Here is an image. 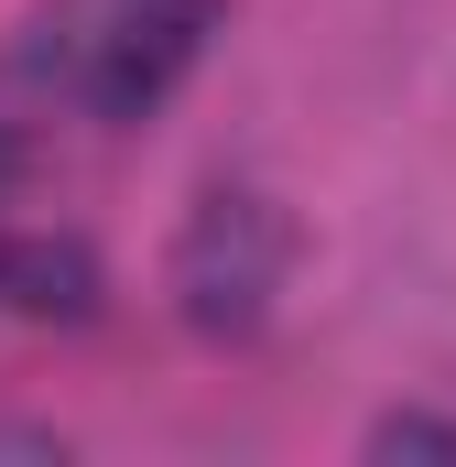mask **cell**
<instances>
[{
	"instance_id": "277c9868",
	"label": "cell",
	"mask_w": 456,
	"mask_h": 467,
	"mask_svg": "<svg viewBox=\"0 0 456 467\" xmlns=\"http://www.w3.org/2000/svg\"><path fill=\"white\" fill-rule=\"evenodd\" d=\"M369 457H446L456 467V424H435V413H391V424L369 435Z\"/></svg>"
},
{
	"instance_id": "6da1fadb",
	"label": "cell",
	"mask_w": 456,
	"mask_h": 467,
	"mask_svg": "<svg viewBox=\"0 0 456 467\" xmlns=\"http://www.w3.org/2000/svg\"><path fill=\"white\" fill-rule=\"evenodd\" d=\"M283 272H294V218L272 196H250V185H218L174 229V305H185L196 337H250L272 316Z\"/></svg>"
},
{
	"instance_id": "7a4b0ae2",
	"label": "cell",
	"mask_w": 456,
	"mask_h": 467,
	"mask_svg": "<svg viewBox=\"0 0 456 467\" xmlns=\"http://www.w3.org/2000/svg\"><path fill=\"white\" fill-rule=\"evenodd\" d=\"M207 33H218V0H130L109 33H88V66H77L88 109H98V119L163 109V99H174V77L207 55Z\"/></svg>"
},
{
	"instance_id": "3957f363",
	"label": "cell",
	"mask_w": 456,
	"mask_h": 467,
	"mask_svg": "<svg viewBox=\"0 0 456 467\" xmlns=\"http://www.w3.org/2000/svg\"><path fill=\"white\" fill-rule=\"evenodd\" d=\"M0 283H11V305H33V316H88L98 305V261L77 250V239H33V250H0Z\"/></svg>"
}]
</instances>
